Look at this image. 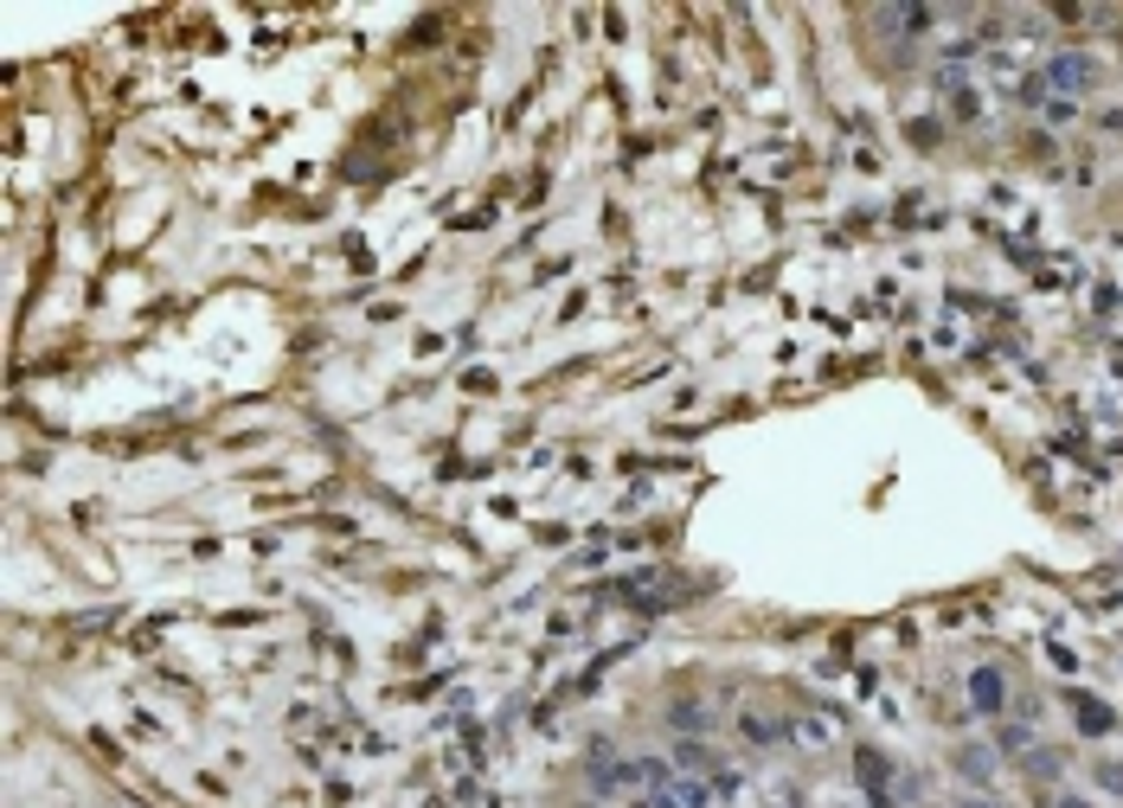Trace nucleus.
Here are the masks:
<instances>
[{"instance_id":"nucleus-1","label":"nucleus","mask_w":1123,"mask_h":808,"mask_svg":"<svg viewBox=\"0 0 1123 808\" xmlns=\"http://www.w3.org/2000/svg\"><path fill=\"white\" fill-rule=\"evenodd\" d=\"M1098 77H1105V65H1098L1092 52H1078V46H1065V52H1053V59L1040 65L1047 97H1065V103H1078L1085 90H1098Z\"/></svg>"},{"instance_id":"nucleus-2","label":"nucleus","mask_w":1123,"mask_h":808,"mask_svg":"<svg viewBox=\"0 0 1123 808\" xmlns=\"http://www.w3.org/2000/svg\"><path fill=\"white\" fill-rule=\"evenodd\" d=\"M854 783H860L867 808H899V770H893V757L880 744H860L854 750Z\"/></svg>"},{"instance_id":"nucleus-3","label":"nucleus","mask_w":1123,"mask_h":808,"mask_svg":"<svg viewBox=\"0 0 1123 808\" xmlns=\"http://www.w3.org/2000/svg\"><path fill=\"white\" fill-rule=\"evenodd\" d=\"M970 712L976 719H1001L1008 712V673L995 668V661L970 668Z\"/></svg>"},{"instance_id":"nucleus-4","label":"nucleus","mask_w":1123,"mask_h":808,"mask_svg":"<svg viewBox=\"0 0 1123 808\" xmlns=\"http://www.w3.org/2000/svg\"><path fill=\"white\" fill-rule=\"evenodd\" d=\"M591 790H597V796H642V757L591 763Z\"/></svg>"},{"instance_id":"nucleus-5","label":"nucleus","mask_w":1123,"mask_h":808,"mask_svg":"<svg viewBox=\"0 0 1123 808\" xmlns=\"http://www.w3.org/2000/svg\"><path fill=\"white\" fill-rule=\"evenodd\" d=\"M950 763H957V777H963V783L988 790V783H995V770H1001V750L976 738V744H957V757H950Z\"/></svg>"},{"instance_id":"nucleus-6","label":"nucleus","mask_w":1123,"mask_h":808,"mask_svg":"<svg viewBox=\"0 0 1123 808\" xmlns=\"http://www.w3.org/2000/svg\"><path fill=\"white\" fill-rule=\"evenodd\" d=\"M668 725H674L681 738H706V732L719 725V712H712L706 699H694V693H681V699H668Z\"/></svg>"},{"instance_id":"nucleus-7","label":"nucleus","mask_w":1123,"mask_h":808,"mask_svg":"<svg viewBox=\"0 0 1123 808\" xmlns=\"http://www.w3.org/2000/svg\"><path fill=\"white\" fill-rule=\"evenodd\" d=\"M739 732H745V744H752V750H771V744L790 738V725H783V719H771V712H739Z\"/></svg>"},{"instance_id":"nucleus-8","label":"nucleus","mask_w":1123,"mask_h":808,"mask_svg":"<svg viewBox=\"0 0 1123 808\" xmlns=\"http://www.w3.org/2000/svg\"><path fill=\"white\" fill-rule=\"evenodd\" d=\"M1072 712H1078V732H1085V738H1105V732L1118 725V719H1111V706H1105V699H1092V693H1072Z\"/></svg>"},{"instance_id":"nucleus-9","label":"nucleus","mask_w":1123,"mask_h":808,"mask_svg":"<svg viewBox=\"0 0 1123 808\" xmlns=\"http://www.w3.org/2000/svg\"><path fill=\"white\" fill-rule=\"evenodd\" d=\"M674 770H687V777H712V770H719V757H712V744H706V738H681V744H674Z\"/></svg>"},{"instance_id":"nucleus-10","label":"nucleus","mask_w":1123,"mask_h":808,"mask_svg":"<svg viewBox=\"0 0 1123 808\" xmlns=\"http://www.w3.org/2000/svg\"><path fill=\"white\" fill-rule=\"evenodd\" d=\"M1059 770H1065V757H1059V750H1040V744L1021 757V777H1034V783H1053Z\"/></svg>"},{"instance_id":"nucleus-11","label":"nucleus","mask_w":1123,"mask_h":808,"mask_svg":"<svg viewBox=\"0 0 1123 808\" xmlns=\"http://www.w3.org/2000/svg\"><path fill=\"white\" fill-rule=\"evenodd\" d=\"M1034 744H1040L1034 725H1001V732H995V750H1001V757H1027Z\"/></svg>"},{"instance_id":"nucleus-12","label":"nucleus","mask_w":1123,"mask_h":808,"mask_svg":"<svg viewBox=\"0 0 1123 808\" xmlns=\"http://www.w3.org/2000/svg\"><path fill=\"white\" fill-rule=\"evenodd\" d=\"M630 808H687V803H681V790H642Z\"/></svg>"},{"instance_id":"nucleus-13","label":"nucleus","mask_w":1123,"mask_h":808,"mask_svg":"<svg viewBox=\"0 0 1123 808\" xmlns=\"http://www.w3.org/2000/svg\"><path fill=\"white\" fill-rule=\"evenodd\" d=\"M1092 777H1098V790H1105V796H1123V763H1098Z\"/></svg>"},{"instance_id":"nucleus-14","label":"nucleus","mask_w":1123,"mask_h":808,"mask_svg":"<svg viewBox=\"0 0 1123 808\" xmlns=\"http://www.w3.org/2000/svg\"><path fill=\"white\" fill-rule=\"evenodd\" d=\"M1040 110H1047V123H1078V103H1065V97H1047Z\"/></svg>"},{"instance_id":"nucleus-15","label":"nucleus","mask_w":1123,"mask_h":808,"mask_svg":"<svg viewBox=\"0 0 1123 808\" xmlns=\"http://www.w3.org/2000/svg\"><path fill=\"white\" fill-rule=\"evenodd\" d=\"M957 808H1008V803H995V796H983V790H976V796L963 790V796H957Z\"/></svg>"},{"instance_id":"nucleus-16","label":"nucleus","mask_w":1123,"mask_h":808,"mask_svg":"<svg viewBox=\"0 0 1123 808\" xmlns=\"http://www.w3.org/2000/svg\"><path fill=\"white\" fill-rule=\"evenodd\" d=\"M1053 808H1092L1085 796H1053Z\"/></svg>"}]
</instances>
